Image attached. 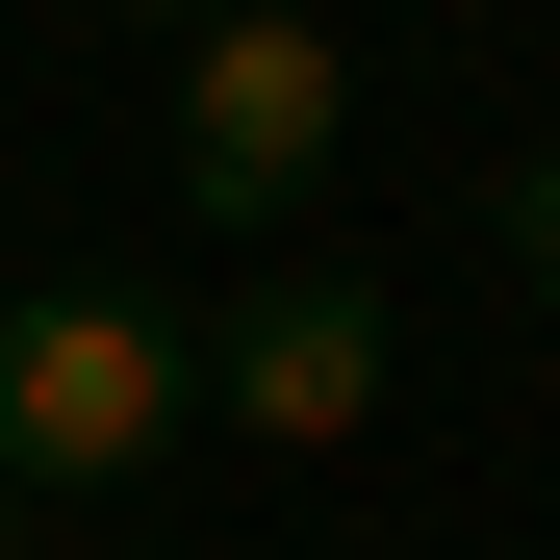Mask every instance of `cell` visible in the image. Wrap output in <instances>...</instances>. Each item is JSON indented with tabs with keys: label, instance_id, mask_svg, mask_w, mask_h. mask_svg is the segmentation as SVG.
<instances>
[{
	"label": "cell",
	"instance_id": "6da1fadb",
	"mask_svg": "<svg viewBox=\"0 0 560 560\" xmlns=\"http://www.w3.org/2000/svg\"><path fill=\"white\" fill-rule=\"evenodd\" d=\"M178 408H205V331H178V306H128V280H26V306H0V485H26V510L153 485Z\"/></svg>",
	"mask_w": 560,
	"mask_h": 560
},
{
	"label": "cell",
	"instance_id": "7a4b0ae2",
	"mask_svg": "<svg viewBox=\"0 0 560 560\" xmlns=\"http://www.w3.org/2000/svg\"><path fill=\"white\" fill-rule=\"evenodd\" d=\"M331 153H357V77H331V26H280V0L178 26V205H205V230H280Z\"/></svg>",
	"mask_w": 560,
	"mask_h": 560
},
{
	"label": "cell",
	"instance_id": "3957f363",
	"mask_svg": "<svg viewBox=\"0 0 560 560\" xmlns=\"http://www.w3.org/2000/svg\"><path fill=\"white\" fill-rule=\"evenodd\" d=\"M383 357H408V306H383V280L280 255V280H230V306H205V408H230L255 458H331L357 408H383Z\"/></svg>",
	"mask_w": 560,
	"mask_h": 560
},
{
	"label": "cell",
	"instance_id": "277c9868",
	"mask_svg": "<svg viewBox=\"0 0 560 560\" xmlns=\"http://www.w3.org/2000/svg\"><path fill=\"white\" fill-rule=\"evenodd\" d=\"M485 230H510V280H535V306H560V153L510 178V205H485Z\"/></svg>",
	"mask_w": 560,
	"mask_h": 560
},
{
	"label": "cell",
	"instance_id": "5b68a950",
	"mask_svg": "<svg viewBox=\"0 0 560 560\" xmlns=\"http://www.w3.org/2000/svg\"><path fill=\"white\" fill-rule=\"evenodd\" d=\"M128 26H230V0H128Z\"/></svg>",
	"mask_w": 560,
	"mask_h": 560
},
{
	"label": "cell",
	"instance_id": "8992f818",
	"mask_svg": "<svg viewBox=\"0 0 560 560\" xmlns=\"http://www.w3.org/2000/svg\"><path fill=\"white\" fill-rule=\"evenodd\" d=\"M0 560H26V485H0Z\"/></svg>",
	"mask_w": 560,
	"mask_h": 560
}]
</instances>
